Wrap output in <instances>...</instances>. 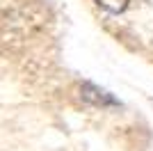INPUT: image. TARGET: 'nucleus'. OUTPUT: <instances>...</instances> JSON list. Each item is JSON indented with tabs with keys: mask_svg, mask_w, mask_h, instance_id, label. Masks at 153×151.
Instances as JSON below:
<instances>
[{
	"mask_svg": "<svg viewBox=\"0 0 153 151\" xmlns=\"http://www.w3.org/2000/svg\"><path fill=\"white\" fill-rule=\"evenodd\" d=\"M96 2H98V5H101L103 9L112 12V14L123 12V9H126V5H128V0H96Z\"/></svg>",
	"mask_w": 153,
	"mask_h": 151,
	"instance_id": "obj_2",
	"label": "nucleus"
},
{
	"mask_svg": "<svg viewBox=\"0 0 153 151\" xmlns=\"http://www.w3.org/2000/svg\"><path fill=\"white\" fill-rule=\"evenodd\" d=\"M82 96L87 101H91V103H96V105H105V103H117L114 99L110 94H105L103 89L94 87V85H82Z\"/></svg>",
	"mask_w": 153,
	"mask_h": 151,
	"instance_id": "obj_1",
	"label": "nucleus"
}]
</instances>
